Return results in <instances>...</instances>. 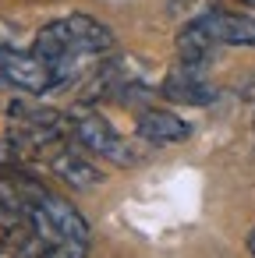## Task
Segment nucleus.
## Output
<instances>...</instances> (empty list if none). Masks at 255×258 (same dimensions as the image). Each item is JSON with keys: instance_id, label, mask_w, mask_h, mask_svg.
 <instances>
[{"instance_id": "1", "label": "nucleus", "mask_w": 255, "mask_h": 258, "mask_svg": "<svg viewBox=\"0 0 255 258\" xmlns=\"http://www.w3.org/2000/svg\"><path fill=\"white\" fill-rule=\"evenodd\" d=\"M110 46H114V32L103 22H96L89 15H68V18L39 29L32 53L43 57L46 64H54L61 71V78L68 82V78H75L78 57H96V53H107Z\"/></svg>"}, {"instance_id": "2", "label": "nucleus", "mask_w": 255, "mask_h": 258, "mask_svg": "<svg viewBox=\"0 0 255 258\" xmlns=\"http://www.w3.org/2000/svg\"><path fill=\"white\" fill-rule=\"evenodd\" d=\"M0 85L22 89L29 96H43V92L61 89L64 78H61V71L54 64H46L36 53H22V50H11V46H0Z\"/></svg>"}, {"instance_id": "3", "label": "nucleus", "mask_w": 255, "mask_h": 258, "mask_svg": "<svg viewBox=\"0 0 255 258\" xmlns=\"http://www.w3.org/2000/svg\"><path fill=\"white\" fill-rule=\"evenodd\" d=\"M71 138H78L89 152H96V156H103V159H110V163H117V166H135V163H138L135 145H131L124 135H117L114 124H107V120H103L99 113H92V110H78V113L71 117Z\"/></svg>"}, {"instance_id": "4", "label": "nucleus", "mask_w": 255, "mask_h": 258, "mask_svg": "<svg viewBox=\"0 0 255 258\" xmlns=\"http://www.w3.org/2000/svg\"><path fill=\"white\" fill-rule=\"evenodd\" d=\"M167 99L174 103H188V106H206L216 99V89L202 78V68H191V64H181L177 71H170L163 78V89H160Z\"/></svg>"}, {"instance_id": "5", "label": "nucleus", "mask_w": 255, "mask_h": 258, "mask_svg": "<svg viewBox=\"0 0 255 258\" xmlns=\"http://www.w3.org/2000/svg\"><path fill=\"white\" fill-rule=\"evenodd\" d=\"M220 46H255V18L230 15V11H206L195 18Z\"/></svg>"}, {"instance_id": "6", "label": "nucleus", "mask_w": 255, "mask_h": 258, "mask_svg": "<svg viewBox=\"0 0 255 258\" xmlns=\"http://www.w3.org/2000/svg\"><path fill=\"white\" fill-rule=\"evenodd\" d=\"M138 135L152 145H174L191 135V124H184L170 110H142L138 113Z\"/></svg>"}, {"instance_id": "7", "label": "nucleus", "mask_w": 255, "mask_h": 258, "mask_svg": "<svg viewBox=\"0 0 255 258\" xmlns=\"http://www.w3.org/2000/svg\"><path fill=\"white\" fill-rule=\"evenodd\" d=\"M216 50H220V43H216L198 22H191V25L181 29V36H177V57H181V64L206 68V64L216 57Z\"/></svg>"}, {"instance_id": "8", "label": "nucleus", "mask_w": 255, "mask_h": 258, "mask_svg": "<svg viewBox=\"0 0 255 258\" xmlns=\"http://www.w3.org/2000/svg\"><path fill=\"white\" fill-rule=\"evenodd\" d=\"M50 170H54L61 180L75 184V187H92V184L103 180V173H99L89 159H82L78 152H57V156L50 159Z\"/></svg>"}, {"instance_id": "9", "label": "nucleus", "mask_w": 255, "mask_h": 258, "mask_svg": "<svg viewBox=\"0 0 255 258\" xmlns=\"http://www.w3.org/2000/svg\"><path fill=\"white\" fill-rule=\"evenodd\" d=\"M0 212L4 216H25V198H22L11 170H0Z\"/></svg>"}, {"instance_id": "10", "label": "nucleus", "mask_w": 255, "mask_h": 258, "mask_svg": "<svg viewBox=\"0 0 255 258\" xmlns=\"http://www.w3.org/2000/svg\"><path fill=\"white\" fill-rule=\"evenodd\" d=\"M248 251H251V254H255V230H251V233H248Z\"/></svg>"}, {"instance_id": "11", "label": "nucleus", "mask_w": 255, "mask_h": 258, "mask_svg": "<svg viewBox=\"0 0 255 258\" xmlns=\"http://www.w3.org/2000/svg\"><path fill=\"white\" fill-rule=\"evenodd\" d=\"M244 4H251V8H255V0H244Z\"/></svg>"}]
</instances>
